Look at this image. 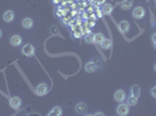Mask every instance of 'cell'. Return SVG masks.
I'll return each instance as SVG.
<instances>
[{"instance_id": "obj_1", "label": "cell", "mask_w": 156, "mask_h": 116, "mask_svg": "<svg viewBox=\"0 0 156 116\" xmlns=\"http://www.w3.org/2000/svg\"><path fill=\"white\" fill-rule=\"evenodd\" d=\"M128 113H129V106H128V103L126 102H120V105L118 106V108H116V114L118 115H120V116H126V115H128Z\"/></svg>"}, {"instance_id": "obj_2", "label": "cell", "mask_w": 156, "mask_h": 116, "mask_svg": "<svg viewBox=\"0 0 156 116\" xmlns=\"http://www.w3.org/2000/svg\"><path fill=\"white\" fill-rule=\"evenodd\" d=\"M34 52H35V48H34L33 44L28 43V44H25L22 46V54L27 57H31L34 55Z\"/></svg>"}, {"instance_id": "obj_3", "label": "cell", "mask_w": 156, "mask_h": 116, "mask_svg": "<svg viewBox=\"0 0 156 116\" xmlns=\"http://www.w3.org/2000/svg\"><path fill=\"white\" fill-rule=\"evenodd\" d=\"M126 97H127V95H126V93H125V91H123V89H118L115 93H114V100L116 101V102H125V100H126Z\"/></svg>"}, {"instance_id": "obj_4", "label": "cell", "mask_w": 156, "mask_h": 116, "mask_svg": "<svg viewBox=\"0 0 156 116\" xmlns=\"http://www.w3.org/2000/svg\"><path fill=\"white\" fill-rule=\"evenodd\" d=\"M145 13H146V11H145V8L143 7H140V6H139V7H135L134 9H133V16H134V18L135 19H142L143 18V16H145Z\"/></svg>"}, {"instance_id": "obj_5", "label": "cell", "mask_w": 156, "mask_h": 116, "mask_svg": "<svg viewBox=\"0 0 156 116\" xmlns=\"http://www.w3.org/2000/svg\"><path fill=\"white\" fill-rule=\"evenodd\" d=\"M9 106L14 109H19L21 107V99L19 96H13L9 99Z\"/></svg>"}, {"instance_id": "obj_6", "label": "cell", "mask_w": 156, "mask_h": 116, "mask_svg": "<svg viewBox=\"0 0 156 116\" xmlns=\"http://www.w3.org/2000/svg\"><path fill=\"white\" fill-rule=\"evenodd\" d=\"M49 92V87H48V85L47 84H39L37 85V87H36V93L39 94V95H46L47 93Z\"/></svg>"}, {"instance_id": "obj_7", "label": "cell", "mask_w": 156, "mask_h": 116, "mask_svg": "<svg viewBox=\"0 0 156 116\" xmlns=\"http://www.w3.org/2000/svg\"><path fill=\"white\" fill-rule=\"evenodd\" d=\"M14 18H15V14H14V12L13 11H6L5 13H4V15H3V19H4V21L5 22H12L13 20H14Z\"/></svg>"}, {"instance_id": "obj_8", "label": "cell", "mask_w": 156, "mask_h": 116, "mask_svg": "<svg viewBox=\"0 0 156 116\" xmlns=\"http://www.w3.org/2000/svg\"><path fill=\"white\" fill-rule=\"evenodd\" d=\"M9 42H11V44H12L13 46H19V45L22 43V37H21L20 35H13V36L11 37Z\"/></svg>"}, {"instance_id": "obj_9", "label": "cell", "mask_w": 156, "mask_h": 116, "mask_svg": "<svg viewBox=\"0 0 156 116\" xmlns=\"http://www.w3.org/2000/svg\"><path fill=\"white\" fill-rule=\"evenodd\" d=\"M119 28H120V30L123 31V32H128L129 31V29H131V25H129V22L128 21H126V20H124V21H121L120 23H119Z\"/></svg>"}, {"instance_id": "obj_10", "label": "cell", "mask_w": 156, "mask_h": 116, "mask_svg": "<svg viewBox=\"0 0 156 116\" xmlns=\"http://www.w3.org/2000/svg\"><path fill=\"white\" fill-rule=\"evenodd\" d=\"M97 65L94 64V63H92V62H89L88 64L85 65V70H86V72H89V73H93V72H96L97 71Z\"/></svg>"}, {"instance_id": "obj_11", "label": "cell", "mask_w": 156, "mask_h": 116, "mask_svg": "<svg viewBox=\"0 0 156 116\" xmlns=\"http://www.w3.org/2000/svg\"><path fill=\"white\" fill-rule=\"evenodd\" d=\"M33 26H34L33 19H30V18H25V19L22 20V27H23L25 29H30Z\"/></svg>"}, {"instance_id": "obj_12", "label": "cell", "mask_w": 156, "mask_h": 116, "mask_svg": "<svg viewBox=\"0 0 156 116\" xmlns=\"http://www.w3.org/2000/svg\"><path fill=\"white\" fill-rule=\"evenodd\" d=\"M140 94H141V88H140V86H139V85H133L131 87V95H134V96L139 97V96H140Z\"/></svg>"}, {"instance_id": "obj_13", "label": "cell", "mask_w": 156, "mask_h": 116, "mask_svg": "<svg viewBox=\"0 0 156 116\" xmlns=\"http://www.w3.org/2000/svg\"><path fill=\"white\" fill-rule=\"evenodd\" d=\"M126 100H127V103L129 107H134L137 105V100H139V97L134 96V95H129L128 97H126Z\"/></svg>"}, {"instance_id": "obj_14", "label": "cell", "mask_w": 156, "mask_h": 116, "mask_svg": "<svg viewBox=\"0 0 156 116\" xmlns=\"http://www.w3.org/2000/svg\"><path fill=\"white\" fill-rule=\"evenodd\" d=\"M49 115H53V116H61V115H62V108H61L60 106L54 107L53 109L49 111Z\"/></svg>"}, {"instance_id": "obj_15", "label": "cell", "mask_w": 156, "mask_h": 116, "mask_svg": "<svg viewBox=\"0 0 156 116\" xmlns=\"http://www.w3.org/2000/svg\"><path fill=\"white\" fill-rule=\"evenodd\" d=\"M100 45H101V48L104 49V50H108V49H111V46H112V41L108 40V38H105L101 42Z\"/></svg>"}, {"instance_id": "obj_16", "label": "cell", "mask_w": 156, "mask_h": 116, "mask_svg": "<svg viewBox=\"0 0 156 116\" xmlns=\"http://www.w3.org/2000/svg\"><path fill=\"white\" fill-rule=\"evenodd\" d=\"M112 11H113V6L111 5V4H104L102 5V13L104 14H111L112 13Z\"/></svg>"}, {"instance_id": "obj_17", "label": "cell", "mask_w": 156, "mask_h": 116, "mask_svg": "<svg viewBox=\"0 0 156 116\" xmlns=\"http://www.w3.org/2000/svg\"><path fill=\"white\" fill-rule=\"evenodd\" d=\"M121 7H123L124 9L128 11L133 7V0H124L123 4H121Z\"/></svg>"}, {"instance_id": "obj_18", "label": "cell", "mask_w": 156, "mask_h": 116, "mask_svg": "<svg viewBox=\"0 0 156 116\" xmlns=\"http://www.w3.org/2000/svg\"><path fill=\"white\" fill-rule=\"evenodd\" d=\"M105 40V36L101 32H98V34H94V43L96 44H101V42Z\"/></svg>"}, {"instance_id": "obj_19", "label": "cell", "mask_w": 156, "mask_h": 116, "mask_svg": "<svg viewBox=\"0 0 156 116\" xmlns=\"http://www.w3.org/2000/svg\"><path fill=\"white\" fill-rule=\"evenodd\" d=\"M86 109H88V106H86L85 103H83V102H80V103H78V105L76 106V110H77L78 113H80V114H84Z\"/></svg>"}, {"instance_id": "obj_20", "label": "cell", "mask_w": 156, "mask_h": 116, "mask_svg": "<svg viewBox=\"0 0 156 116\" xmlns=\"http://www.w3.org/2000/svg\"><path fill=\"white\" fill-rule=\"evenodd\" d=\"M85 42L89 44H93L94 43V34H91V32L85 34Z\"/></svg>"}, {"instance_id": "obj_21", "label": "cell", "mask_w": 156, "mask_h": 116, "mask_svg": "<svg viewBox=\"0 0 156 116\" xmlns=\"http://www.w3.org/2000/svg\"><path fill=\"white\" fill-rule=\"evenodd\" d=\"M150 94L153 95V97H155V99H156V86H154V87L151 88V91H150Z\"/></svg>"}, {"instance_id": "obj_22", "label": "cell", "mask_w": 156, "mask_h": 116, "mask_svg": "<svg viewBox=\"0 0 156 116\" xmlns=\"http://www.w3.org/2000/svg\"><path fill=\"white\" fill-rule=\"evenodd\" d=\"M93 4H97V5H104V4H105V0H94Z\"/></svg>"}, {"instance_id": "obj_23", "label": "cell", "mask_w": 156, "mask_h": 116, "mask_svg": "<svg viewBox=\"0 0 156 116\" xmlns=\"http://www.w3.org/2000/svg\"><path fill=\"white\" fill-rule=\"evenodd\" d=\"M80 36H82V32H80V31H78V32L75 31V32H74V37H78V38H79Z\"/></svg>"}, {"instance_id": "obj_24", "label": "cell", "mask_w": 156, "mask_h": 116, "mask_svg": "<svg viewBox=\"0 0 156 116\" xmlns=\"http://www.w3.org/2000/svg\"><path fill=\"white\" fill-rule=\"evenodd\" d=\"M89 23H90V27H93V26H94V19H91V20L89 21Z\"/></svg>"}, {"instance_id": "obj_25", "label": "cell", "mask_w": 156, "mask_h": 116, "mask_svg": "<svg viewBox=\"0 0 156 116\" xmlns=\"http://www.w3.org/2000/svg\"><path fill=\"white\" fill-rule=\"evenodd\" d=\"M153 42H154V43L156 42V32H155V34L153 35Z\"/></svg>"}, {"instance_id": "obj_26", "label": "cell", "mask_w": 156, "mask_h": 116, "mask_svg": "<svg viewBox=\"0 0 156 116\" xmlns=\"http://www.w3.org/2000/svg\"><path fill=\"white\" fill-rule=\"evenodd\" d=\"M94 115H104V114H102V113H100V111H99V113H96V114H94Z\"/></svg>"}, {"instance_id": "obj_27", "label": "cell", "mask_w": 156, "mask_h": 116, "mask_svg": "<svg viewBox=\"0 0 156 116\" xmlns=\"http://www.w3.org/2000/svg\"><path fill=\"white\" fill-rule=\"evenodd\" d=\"M1 36H3V31H1V29H0V38H1Z\"/></svg>"}, {"instance_id": "obj_28", "label": "cell", "mask_w": 156, "mask_h": 116, "mask_svg": "<svg viewBox=\"0 0 156 116\" xmlns=\"http://www.w3.org/2000/svg\"><path fill=\"white\" fill-rule=\"evenodd\" d=\"M53 1H54L55 4H57V3H58V0H53Z\"/></svg>"}, {"instance_id": "obj_29", "label": "cell", "mask_w": 156, "mask_h": 116, "mask_svg": "<svg viewBox=\"0 0 156 116\" xmlns=\"http://www.w3.org/2000/svg\"><path fill=\"white\" fill-rule=\"evenodd\" d=\"M154 70H155V72H156V63H155V66H154Z\"/></svg>"}, {"instance_id": "obj_30", "label": "cell", "mask_w": 156, "mask_h": 116, "mask_svg": "<svg viewBox=\"0 0 156 116\" xmlns=\"http://www.w3.org/2000/svg\"><path fill=\"white\" fill-rule=\"evenodd\" d=\"M154 46H155V49H156V42H155V43H154Z\"/></svg>"}, {"instance_id": "obj_31", "label": "cell", "mask_w": 156, "mask_h": 116, "mask_svg": "<svg viewBox=\"0 0 156 116\" xmlns=\"http://www.w3.org/2000/svg\"><path fill=\"white\" fill-rule=\"evenodd\" d=\"M90 1H92V3H93V1H94V0H90Z\"/></svg>"}, {"instance_id": "obj_32", "label": "cell", "mask_w": 156, "mask_h": 116, "mask_svg": "<svg viewBox=\"0 0 156 116\" xmlns=\"http://www.w3.org/2000/svg\"><path fill=\"white\" fill-rule=\"evenodd\" d=\"M155 5H156V1H155Z\"/></svg>"}]
</instances>
